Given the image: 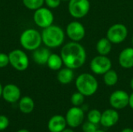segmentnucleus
<instances>
[{
    "mask_svg": "<svg viewBox=\"0 0 133 132\" xmlns=\"http://www.w3.org/2000/svg\"><path fill=\"white\" fill-rule=\"evenodd\" d=\"M58 81L63 85L69 84L72 82L74 79V72L73 69L69 68H63L58 70V75H57Z\"/></svg>",
    "mask_w": 133,
    "mask_h": 132,
    "instance_id": "obj_18",
    "label": "nucleus"
},
{
    "mask_svg": "<svg viewBox=\"0 0 133 132\" xmlns=\"http://www.w3.org/2000/svg\"><path fill=\"white\" fill-rule=\"evenodd\" d=\"M65 33L72 41L79 42L85 37L86 30L80 22L72 21L67 25Z\"/></svg>",
    "mask_w": 133,
    "mask_h": 132,
    "instance_id": "obj_11",
    "label": "nucleus"
},
{
    "mask_svg": "<svg viewBox=\"0 0 133 132\" xmlns=\"http://www.w3.org/2000/svg\"><path fill=\"white\" fill-rule=\"evenodd\" d=\"M128 29L122 23H115L111 26L106 34V37L115 44L122 43L128 37Z\"/></svg>",
    "mask_w": 133,
    "mask_h": 132,
    "instance_id": "obj_6",
    "label": "nucleus"
},
{
    "mask_svg": "<svg viewBox=\"0 0 133 132\" xmlns=\"http://www.w3.org/2000/svg\"><path fill=\"white\" fill-rule=\"evenodd\" d=\"M119 121V114L117 110L107 109L101 114L100 124L104 128H111L115 126Z\"/></svg>",
    "mask_w": 133,
    "mask_h": 132,
    "instance_id": "obj_13",
    "label": "nucleus"
},
{
    "mask_svg": "<svg viewBox=\"0 0 133 132\" xmlns=\"http://www.w3.org/2000/svg\"><path fill=\"white\" fill-rule=\"evenodd\" d=\"M9 119L4 115H0V131L6 129L9 126Z\"/></svg>",
    "mask_w": 133,
    "mask_h": 132,
    "instance_id": "obj_29",
    "label": "nucleus"
},
{
    "mask_svg": "<svg viewBox=\"0 0 133 132\" xmlns=\"http://www.w3.org/2000/svg\"><path fill=\"white\" fill-rule=\"evenodd\" d=\"M62 1H69V0H62Z\"/></svg>",
    "mask_w": 133,
    "mask_h": 132,
    "instance_id": "obj_38",
    "label": "nucleus"
},
{
    "mask_svg": "<svg viewBox=\"0 0 133 132\" xmlns=\"http://www.w3.org/2000/svg\"><path fill=\"white\" fill-rule=\"evenodd\" d=\"M51 55V52L47 47H38L37 49L34 51L33 53V59L35 63L40 65H47L49 56Z\"/></svg>",
    "mask_w": 133,
    "mask_h": 132,
    "instance_id": "obj_17",
    "label": "nucleus"
},
{
    "mask_svg": "<svg viewBox=\"0 0 133 132\" xmlns=\"http://www.w3.org/2000/svg\"><path fill=\"white\" fill-rule=\"evenodd\" d=\"M130 87H131V89L133 90V77L131 79V80H130Z\"/></svg>",
    "mask_w": 133,
    "mask_h": 132,
    "instance_id": "obj_34",
    "label": "nucleus"
},
{
    "mask_svg": "<svg viewBox=\"0 0 133 132\" xmlns=\"http://www.w3.org/2000/svg\"><path fill=\"white\" fill-rule=\"evenodd\" d=\"M95 132H105L104 131H103V130H100V129H97V131Z\"/></svg>",
    "mask_w": 133,
    "mask_h": 132,
    "instance_id": "obj_36",
    "label": "nucleus"
},
{
    "mask_svg": "<svg viewBox=\"0 0 133 132\" xmlns=\"http://www.w3.org/2000/svg\"><path fill=\"white\" fill-rule=\"evenodd\" d=\"M129 106L133 110V92L131 93V95H129Z\"/></svg>",
    "mask_w": 133,
    "mask_h": 132,
    "instance_id": "obj_30",
    "label": "nucleus"
},
{
    "mask_svg": "<svg viewBox=\"0 0 133 132\" xmlns=\"http://www.w3.org/2000/svg\"><path fill=\"white\" fill-rule=\"evenodd\" d=\"M60 55L65 67L77 69L81 68L87 61V52L79 42L71 41L65 44L61 50Z\"/></svg>",
    "mask_w": 133,
    "mask_h": 132,
    "instance_id": "obj_1",
    "label": "nucleus"
},
{
    "mask_svg": "<svg viewBox=\"0 0 133 132\" xmlns=\"http://www.w3.org/2000/svg\"><path fill=\"white\" fill-rule=\"evenodd\" d=\"M65 117L62 115H55L48 121V128L50 132H62L66 128Z\"/></svg>",
    "mask_w": 133,
    "mask_h": 132,
    "instance_id": "obj_16",
    "label": "nucleus"
},
{
    "mask_svg": "<svg viewBox=\"0 0 133 132\" xmlns=\"http://www.w3.org/2000/svg\"><path fill=\"white\" fill-rule=\"evenodd\" d=\"M62 0H44V3L49 9H56L61 4Z\"/></svg>",
    "mask_w": 133,
    "mask_h": 132,
    "instance_id": "obj_28",
    "label": "nucleus"
},
{
    "mask_svg": "<svg viewBox=\"0 0 133 132\" xmlns=\"http://www.w3.org/2000/svg\"><path fill=\"white\" fill-rule=\"evenodd\" d=\"M17 132H30L28 130H26V129H21L19 131H18Z\"/></svg>",
    "mask_w": 133,
    "mask_h": 132,
    "instance_id": "obj_35",
    "label": "nucleus"
},
{
    "mask_svg": "<svg viewBox=\"0 0 133 132\" xmlns=\"http://www.w3.org/2000/svg\"><path fill=\"white\" fill-rule=\"evenodd\" d=\"M90 9L89 0H69L68 10L69 14L76 19H81L86 16Z\"/></svg>",
    "mask_w": 133,
    "mask_h": 132,
    "instance_id": "obj_5",
    "label": "nucleus"
},
{
    "mask_svg": "<svg viewBox=\"0 0 133 132\" xmlns=\"http://www.w3.org/2000/svg\"><path fill=\"white\" fill-rule=\"evenodd\" d=\"M63 65V61L61 55L57 54H51L47 62L48 67L53 71H58L62 68Z\"/></svg>",
    "mask_w": 133,
    "mask_h": 132,
    "instance_id": "obj_21",
    "label": "nucleus"
},
{
    "mask_svg": "<svg viewBox=\"0 0 133 132\" xmlns=\"http://www.w3.org/2000/svg\"><path fill=\"white\" fill-rule=\"evenodd\" d=\"M112 62L106 55H97L92 58L90 63V70L96 75H104L111 69Z\"/></svg>",
    "mask_w": 133,
    "mask_h": 132,
    "instance_id": "obj_9",
    "label": "nucleus"
},
{
    "mask_svg": "<svg viewBox=\"0 0 133 132\" xmlns=\"http://www.w3.org/2000/svg\"><path fill=\"white\" fill-rule=\"evenodd\" d=\"M21 46L27 51H34L41 47L42 43L41 33L35 29H26L20 35Z\"/></svg>",
    "mask_w": 133,
    "mask_h": 132,
    "instance_id": "obj_4",
    "label": "nucleus"
},
{
    "mask_svg": "<svg viewBox=\"0 0 133 132\" xmlns=\"http://www.w3.org/2000/svg\"><path fill=\"white\" fill-rule=\"evenodd\" d=\"M103 79L106 86H114L115 85L117 84L118 81V75L115 70L110 69L109 71H108L106 73L103 75Z\"/></svg>",
    "mask_w": 133,
    "mask_h": 132,
    "instance_id": "obj_22",
    "label": "nucleus"
},
{
    "mask_svg": "<svg viewBox=\"0 0 133 132\" xmlns=\"http://www.w3.org/2000/svg\"><path fill=\"white\" fill-rule=\"evenodd\" d=\"M97 129V124H95L89 121L82 124L83 132H95Z\"/></svg>",
    "mask_w": 133,
    "mask_h": 132,
    "instance_id": "obj_26",
    "label": "nucleus"
},
{
    "mask_svg": "<svg viewBox=\"0 0 133 132\" xmlns=\"http://www.w3.org/2000/svg\"><path fill=\"white\" fill-rule=\"evenodd\" d=\"M21 92L19 88L14 84H8L3 87L2 97L8 103H16L20 98Z\"/></svg>",
    "mask_w": 133,
    "mask_h": 132,
    "instance_id": "obj_14",
    "label": "nucleus"
},
{
    "mask_svg": "<svg viewBox=\"0 0 133 132\" xmlns=\"http://www.w3.org/2000/svg\"><path fill=\"white\" fill-rule=\"evenodd\" d=\"M101 114H102V113L99 110L92 109L87 114V121H89L95 124H98L101 122Z\"/></svg>",
    "mask_w": 133,
    "mask_h": 132,
    "instance_id": "obj_23",
    "label": "nucleus"
},
{
    "mask_svg": "<svg viewBox=\"0 0 133 132\" xmlns=\"http://www.w3.org/2000/svg\"><path fill=\"white\" fill-rule=\"evenodd\" d=\"M118 63L123 68H133V47L123 49L118 55Z\"/></svg>",
    "mask_w": 133,
    "mask_h": 132,
    "instance_id": "obj_15",
    "label": "nucleus"
},
{
    "mask_svg": "<svg viewBox=\"0 0 133 132\" xmlns=\"http://www.w3.org/2000/svg\"><path fill=\"white\" fill-rule=\"evenodd\" d=\"M9 64V54L0 53V68H5Z\"/></svg>",
    "mask_w": 133,
    "mask_h": 132,
    "instance_id": "obj_27",
    "label": "nucleus"
},
{
    "mask_svg": "<svg viewBox=\"0 0 133 132\" xmlns=\"http://www.w3.org/2000/svg\"><path fill=\"white\" fill-rule=\"evenodd\" d=\"M132 47H133V36H132Z\"/></svg>",
    "mask_w": 133,
    "mask_h": 132,
    "instance_id": "obj_37",
    "label": "nucleus"
},
{
    "mask_svg": "<svg viewBox=\"0 0 133 132\" xmlns=\"http://www.w3.org/2000/svg\"><path fill=\"white\" fill-rule=\"evenodd\" d=\"M2 90H3V87H2V84L0 83V97L2 96Z\"/></svg>",
    "mask_w": 133,
    "mask_h": 132,
    "instance_id": "obj_33",
    "label": "nucleus"
},
{
    "mask_svg": "<svg viewBox=\"0 0 133 132\" xmlns=\"http://www.w3.org/2000/svg\"><path fill=\"white\" fill-rule=\"evenodd\" d=\"M67 125L69 128H77L83 123L85 118L84 110L80 107H72L69 108L65 115Z\"/></svg>",
    "mask_w": 133,
    "mask_h": 132,
    "instance_id": "obj_10",
    "label": "nucleus"
},
{
    "mask_svg": "<svg viewBox=\"0 0 133 132\" xmlns=\"http://www.w3.org/2000/svg\"><path fill=\"white\" fill-rule=\"evenodd\" d=\"M33 19L37 26L44 29L53 24L54 15L49 8L42 6L35 10Z\"/></svg>",
    "mask_w": 133,
    "mask_h": 132,
    "instance_id": "obj_8",
    "label": "nucleus"
},
{
    "mask_svg": "<svg viewBox=\"0 0 133 132\" xmlns=\"http://www.w3.org/2000/svg\"><path fill=\"white\" fill-rule=\"evenodd\" d=\"M111 49H112V43L107 37L101 38L96 44V50L97 53L101 55L107 56L111 53Z\"/></svg>",
    "mask_w": 133,
    "mask_h": 132,
    "instance_id": "obj_19",
    "label": "nucleus"
},
{
    "mask_svg": "<svg viewBox=\"0 0 133 132\" xmlns=\"http://www.w3.org/2000/svg\"><path fill=\"white\" fill-rule=\"evenodd\" d=\"M62 132H75V131L72 129V128H65V129H64V130H63Z\"/></svg>",
    "mask_w": 133,
    "mask_h": 132,
    "instance_id": "obj_32",
    "label": "nucleus"
},
{
    "mask_svg": "<svg viewBox=\"0 0 133 132\" xmlns=\"http://www.w3.org/2000/svg\"><path fill=\"white\" fill-rule=\"evenodd\" d=\"M42 42L50 48L60 47L65 40L64 30L57 25H51L44 29L41 33Z\"/></svg>",
    "mask_w": 133,
    "mask_h": 132,
    "instance_id": "obj_2",
    "label": "nucleus"
},
{
    "mask_svg": "<svg viewBox=\"0 0 133 132\" xmlns=\"http://www.w3.org/2000/svg\"><path fill=\"white\" fill-rule=\"evenodd\" d=\"M75 85L77 91L85 96H91L98 89V82L94 75L88 72L79 75L76 79Z\"/></svg>",
    "mask_w": 133,
    "mask_h": 132,
    "instance_id": "obj_3",
    "label": "nucleus"
},
{
    "mask_svg": "<svg viewBox=\"0 0 133 132\" xmlns=\"http://www.w3.org/2000/svg\"><path fill=\"white\" fill-rule=\"evenodd\" d=\"M19 108L23 114H30L34 110V102L30 96H23L19 100Z\"/></svg>",
    "mask_w": 133,
    "mask_h": 132,
    "instance_id": "obj_20",
    "label": "nucleus"
},
{
    "mask_svg": "<svg viewBox=\"0 0 133 132\" xmlns=\"http://www.w3.org/2000/svg\"><path fill=\"white\" fill-rule=\"evenodd\" d=\"M120 132H133V129L130 128H124L123 130H122Z\"/></svg>",
    "mask_w": 133,
    "mask_h": 132,
    "instance_id": "obj_31",
    "label": "nucleus"
},
{
    "mask_svg": "<svg viewBox=\"0 0 133 132\" xmlns=\"http://www.w3.org/2000/svg\"><path fill=\"white\" fill-rule=\"evenodd\" d=\"M23 3L28 9L35 11L43 6L44 0H23Z\"/></svg>",
    "mask_w": 133,
    "mask_h": 132,
    "instance_id": "obj_24",
    "label": "nucleus"
},
{
    "mask_svg": "<svg viewBox=\"0 0 133 132\" xmlns=\"http://www.w3.org/2000/svg\"><path fill=\"white\" fill-rule=\"evenodd\" d=\"M9 64L17 71H25L29 67L27 54L22 50L15 49L9 54Z\"/></svg>",
    "mask_w": 133,
    "mask_h": 132,
    "instance_id": "obj_7",
    "label": "nucleus"
},
{
    "mask_svg": "<svg viewBox=\"0 0 133 132\" xmlns=\"http://www.w3.org/2000/svg\"><path fill=\"white\" fill-rule=\"evenodd\" d=\"M109 103L112 108L115 110H122L129 106V95L125 90H115L111 94Z\"/></svg>",
    "mask_w": 133,
    "mask_h": 132,
    "instance_id": "obj_12",
    "label": "nucleus"
},
{
    "mask_svg": "<svg viewBox=\"0 0 133 132\" xmlns=\"http://www.w3.org/2000/svg\"><path fill=\"white\" fill-rule=\"evenodd\" d=\"M85 100V96L79 91L74 93L70 98V101L74 107H80L83 104Z\"/></svg>",
    "mask_w": 133,
    "mask_h": 132,
    "instance_id": "obj_25",
    "label": "nucleus"
}]
</instances>
